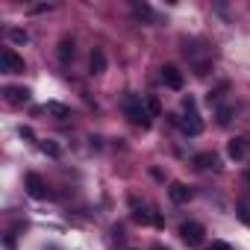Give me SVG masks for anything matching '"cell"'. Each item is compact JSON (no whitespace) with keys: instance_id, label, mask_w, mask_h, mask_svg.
Segmentation results:
<instances>
[{"instance_id":"2","label":"cell","mask_w":250,"mask_h":250,"mask_svg":"<svg viewBox=\"0 0 250 250\" xmlns=\"http://www.w3.org/2000/svg\"><path fill=\"white\" fill-rule=\"evenodd\" d=\"M0 68H3L6 74H24V59L12 47H3L0 50Z\"/></svg>"},{"instance_id":"22","label":"cell","mask_w":250,"mask_h":250,"mask_svg":"<svg viewBox=\"0 0 250 250\" xmlns=\"http://www.w3.org/2000/svg\"><path fill=\"white\" fill-rule=\"evenodd\" d=\"M50 9H53V6H50V3H47V6H44V3H42V6H33V9H30V12H36V15H39V12H50Z\"/></svg>"},{"instance_id":"21","label":"cell","mask_w":250,"mask_h":250,"mask_svg":"<svg viewBox=\"0 0 250 250\" xmlns=\"http://www.w3.org/2000/svg\"><path fill=\"white\" fill-rule=\"evenodd\" d=\"M209 250H232V247H229L227 241H212V244H209Z\"/></svg>"},{"instance_id":"23","label":"cell","mask_w":250,"mask_h":250,"mask_svg":"<svg viewBox=\"0 0 250 250\" xmlns=\"http://www.w3.org/2000/svg\"><path fill=\"white\" fill-rule=\"evenodd\" d=\"M150 250H171V247H162V244H153Z\"/></svg>"},{"instance_id":"8","label":"cell","mask_w":250,"mask_h":250,"mask_svg":"<svg viewBox=\"0 0 250 250\" xmlns=\"http://www.w3.org/2000/svg\"><path fill=\"white\" fill-rule=\"evenodd\" d=\"M191 162H194L200 171H209V168H212V171H218V168H221V159H218L212 150H203V153H197Z\"/></svg>"},{"instance_id":"4","label":"cell","mask_w":250,"mask_h":250,"mask_svg":"<svg viewBox=\"0 0 250 250\" xmlns=\"http://www.w3.org/2000/svg\"><path fill=\"white\" fill-rule=\"evenodd\" d=\"M159 71H162V83H165L168 88H174V91H180V88L186 85V77H183V71H180L177 65H162Z\"/></svg>"},{"instance_id":"20","label":"cell","mask_w":250,"mask_h":250,"mask_svg":"<svg viewBox=\"0 0 250 250\" xmlns=\"http://www.w3.org/2000/svg\"><path fill=\"white\" fill-rule=\"evenodd\" d=\"M42 150H44L47 156H53V159L62 153V150H59V145H53V142H42Z\"/></svg>"},{"instance_id":"12","label":"cell","mask_w":250,"mask_h":250,"mask_svg":"<svg viewBox=\"0 0 250 250\" xmlns=\"http://www.w3.org/2000/svg\"><path fill=\"white\" fill-rule=\"evenodd\" d=\"M133 15H136L139 21H145V24H156V12H153L147 3H139V0L133 3Z\"/></svg>"},{"instance_id":"15","label":"cell","mask_w":250,"mask_h":250,"mask_svg":"<svg viewBox=\"0 0 250 250\" xmlns=\"http://www.w3.org/2000/svg\"><path fill=\"white\" fill-rule=\"evenodd\" d=\"M145 106H147V115H150V118H159V115H162V103H159L156 94H147V97H145Z\"/></svg>"},{"instance_id":"19","label":"cell","mask_w":250,"mask_h":250,"mask_svg":"<svg viewBox=\"0 0 250 250\" xmlns=\"http://www.w3.org/2000/svg\"><path fill=\"white\" fill-rule=\"evenodd\" d=\"M9 39H12L15 44H27V42H30V36H27L24 30H12V33H9Z\"/></svg>"},{"instance_id":"11","label":"cell","mask_w":250,"mask_h":250,"mask_svg":"<svg viewBox=\"0 0 250 250\" xmlns=\"http://www.w3.org/2000/svg\"><path fill=\"white\" fill-rule=\"evenodd\" d=\"M227 156L235 159V162H241V159L247 156V142H244V139H232V142L227 145Z\"/></svg>"},{"instance_id":"7","label":"cell","mask_w":250,"mask_h":250,"mask_svg":"<svg viewBox=\"0 0 250 250\" xmlns=\"http://www.w3.org/2000/svg\"><path fill=\"white\" fill-rule=\"evenodd\" d=\"M3 97H6V103H12V106H24V103L30 100V91L21 88V85H6V88H3Z\"/></svg>"},{"instance_id":"16","label":"cell","mask_w":250,"mask_h":250,"mask_svg":"<svg viewBox=\"0 0 250 250\" xmlns=\"http://www.w3.org/2000/svg\"><path fill=\"white\" fill-rule=\"evenodd\" d=\"M133 221H136V224H153V215H147V209L133 200Z\"/></svg>"},{"instance_id":"9","label":"cell","mask_w":250,"mask_h":250,"mask_svg":"<svg viewBox=\"0 0 250 250\" xmlns=\"http://www.w3.org/2000/svg\"><path fill=\"white\" fill-rule=\"evenodd\" d=\"M168 197H171L174 203H188V200H191V188H188L186 183H171Z\"/></svg>"},{"instance_id":"18","label":"cell","mask_w":250,"mask_h":250,"mask_svg":"<svg viewBox=\"0 0 250 250\" xmlns=\"http://www.w3.org/2000/svg\"><path fill=\"white\" fill-rule=\"evenodd\" d=\"M229 115H232L229 106H221V109H218V124H221V127H227V124H229Z\"/></svg>"},{"instance_id":"24","label":"cell","mask_w":250,"mask_h":250,"mask_svg":"<svg viewBox=\"0 0 250 250\" xmlns=\"http://www.w3.org/2000/svg\"><path fill=\"white\" fill-rule=\"evenodd\" d=\"M247 186H250V171H247Z\"/></svg>"},{"instance_id":"5","label":"cell","mask_w":250,"mask_h":250,"mask_svg":"<svg viewBox=\"0 0 250 250\" xmlns=\"http://www.w3.org/2000/svg\"><path fill=\"white\" fill-rule=\"evenodd\" d=\"M24 186H27V194H30V197H36V200H44V197L50 194V191H47V186H44V180H42L39 174H27Z\"/></svg>"},{"instance_id":"10","label":"cell","mask_w":250,"mask_h":250,"mask_svg":"<svg viewBox=\"0 0 250 250\" xmlns=\"http://www.w3.org/2000/svg\"><path fill=\"white\" fill-rule=\"evenodd\" d=\"M56 56H59L62 65H68V62L74 59V39H71V36H62V39H59V50H56Z\"/></svg>"},{"instance_id":"13","label":"cell","mask_w":250,"mask_h":250,"mask_svg":"<svg viewBox=\"0 0 250 250\" xmlns=\"http://www.w3.org/2000/svg\"><path fill=\"white\" fill-rule=\"evenodd\" d=\"M88 65H91V74H103L106 71V53L100 47H94L91 56H88Z\"/></svg>"},{"instance_id":"14","label":"cell","mask_w":250,"mask_h":250,"mask_svg":"<svg viewBox=\"0 0 250 250\" xmlns=\"http://www.w3.org/2000/svg\"><path fill=\"white\" fill-rule=\"evenodd\" d=\"M44 112H50L53 118H59V121H65L68 115H71V109L68 106H62V103H56V100H47L44 103Z\"/></svg>"},{"instance_id":"1","label":"cell","mask_w":250,"mask_h":250,"mask_svg":"<svg viewBox=\"0 0 250 250\" xmlns=\"http://www.w3.org/2000/svg\"><path fill=\"white\" fill-rule=\"evenodd\" d=\"M121 109H124V115H127L133 124H139V127H147V124H150V115H147V106H145L142 94H127L124 103H121Z\"/></svg>"},{"instance_id":"17","label":"cell","mask_w":250,"mask_h":250,"mask_svg":"<svg viewBox=\"0 0 250 250\" xmlns=\"http://www.w3.org/2000/svg\"><path fill=\"white\" fill-rule=\"evenodd\" d=\"M238 218H241V224H247V227H250V194L238 200Z\"/></svg>"},{"instance_id":"6","label":"cell","mask_w":250,"mask_h":250,"mask_svg":"<svg viewBox=\"0 0 250 250\" xmlns=\"http://www.w3.org/2000/svg\"><path fill=\"white\" fill-rule=\"evenodd\" d=\"M177 124H180V130H183L186 136H200V133H203V121H200L197 112H186V118L177 121Z\"/></svg>"},{"instance_id":"3","label":"cell","mask_w":250,"mask_h":250,"mask_svg":"<svg viewBox=\"0 0 250 250\" xmlns=\"http://www.w3.org/2000/svg\"><path fill=\"white\" fill-rule=\"evenodd\" d=\"M203 235H206V229H203L197 221H188V224H183V227H180V238H183L188 247H197V244L203 241Z\"/></svg>"}]
</instances>
